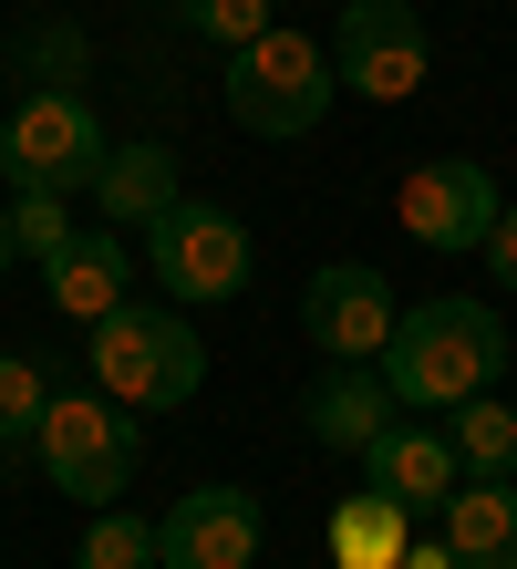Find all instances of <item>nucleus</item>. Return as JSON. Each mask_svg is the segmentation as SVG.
Wrapping results in <instances>:
<instances>
[{"label": "nucleus", "mask_w": 517, "mask_h": 569, "mask_svg": "<svg viewBox=\"0 0 517 569\" xmlns=\"http://www.w3.org/2000/svg\"><path fill=\"white\" fill-rule=\"evenodd\" d=\"M497 373H507V321L497 300H466V290L414 300L384 342V383L404 415H456L476 393H497Z\"/></svg>", "instance_id": "nucleus-1"}, {"label": "nucleus", "mask_w": 517, "mask_h": 569, "mask_svg": "<svg viewBox=\"0 0 517 569\" xmlns=\"http://www.w3.org/2000/svg\"><path fill=\"white\" fill-rule=\"evenodd\" d=\"M207 383V331L187 300H115L93 321V393H115L125 415H177Z\"/></svg>", "instance_id": "nucleus-2"}, {"label": "nucleus", "mask_w": 517, "mask_h": 569, "mask_svg": "<svg viewBox=\"0 0 517 569\" xmlns=\"http://www.w3.org/2000/svg\"><path fill=\"white\" fill-rule=\"evenodd\" d=\"M331 93H341L331 52H321V42H300V31H280V21H269L259 42H238V52H228V73H218L228 124H238V136H259V146L310 136V124L331 114Z\"/></svg>", "instance_id": "nucleus-3"}, {"label": "nucleus", "mask_w": 517, "mask_h": 569, "mask_svg": "<svg viewBox=\"0 0 517 569\" xmlns=\"http://www.w3.org/2000/svg\"><path fill=\"white\" fill-rule=\"evenodd\" d=\"M103 114L83 104L73 83H42L21 93V114H0V177L11 187H52V197H93L103 177Z\"/></svg>", "instance_id": "nucleus-4"}, {"label": "nucleus", "mask_w": 517, "mask_h": 569, "mask_svg": "<svg viewBox=\"0 0 517 569\" xmlns=\"http://www.w3.org/2000/svg\"><path fill=\"white\" fill-rule=\"evenodd\" d=\"M31 456H42V477L62 497H83V508H115L135 487V456H146V435L115 393H52L42 435H31Z\"/></svg>", "instance_id": "nucleus-5"}, {"label": "nucleus", "mask_w": 517, "mask_h": 569, "mask_svg": "<svg viewBox=\"0 0 517 569\" xmlns=\"http://www.w3.org/2000/svg\"><path fill=\"white\" fill-rule=\"evenodd\" d=\"M146 270H156L166 300H187V311L238 300L249 290V228H238L228 208H207V197H177V208L146 228Z\"/></svg>", "instance_id": "nucleus-6"}, {"label": "nucleus", "mask_w": 517, "mask_h": 569, "mask_svg": "<svg viewBox=\"0 0 517 569\" xmlns=\"http://www.w3.org/2000/svg\"><path fill=\"white\" fill-rule=\"evenodd\" d=\"M331 73L352 83L362 104H414V93H425V73H435L425 11H414V0H341Z\"/></svg>", "instance_id": "nucleus-7"}, {"label": "nucleus", "mask_w": 517, "mask_h": 569, "mask_svg": "<svg viewBox=\"0 0 517 569\" xmlns=\"http://www.w3.org/2000/svg\"><path fill=\"white\" fill-rule=\"evenodd\" d=\"M394 321H404V300H394V280L372 270V259H321V270L300 280V331L331 362H384Z\"/></svg>", "instance_id": "nucleus-8"}, {"label": "nucleus", "mask_w": 517, "mask_h": 569, "mask_svg": "<svg viewBox=\"0 0 517 569\" xmlns=\"http://www.w3.org/2000/svg\"><path fill=\"white\" fill-rule=\"evenodd\" d=\"M497 177L476 156H425L404 177V197H394V218H404V239L414 249H487V228H497Z\"/></svg>", "instance_id": "nucleus-9"}, {"label": "nucleus", "mask_w": 517, "mask_h": 569, "mask_svg": "<svg viewBox=\"0 0 517 569\" xmlns=\"http://www.w3.org/2000/svg\"><path fill=\"white\" fill-rule=\"evenodd\" d=\"M259 539L269 518L249 487H187L156 518V569H259Z\"/></svg>", "instance_id": "nucleus-10"}, {"label": "nucleus", "mask_w": 517, "mask_h": 569, "mask_svg": "<svg viewBox=\"0 0 517 569\" xmlns=\"http://www.w3.org/2000/svg\"><path fill=\"white\" fill-rule=\"evenodd\" d=\"M362 487L404 497V508H445V497L466 487V456H456V435H445L435 415H394L362 446Z\"/></svg>", "instance_id": "nucleus-11"}, {"label": "nucleus", "mask_w": 517, "mask_h": 569, "mask_svg": "<svg viewBox=\"0 0 517 569\" xmlns=\"http://www.w3.org/2000/svg\"><path fill=\"white\" fill-rule=\"evenodd\" d=\"M404 405H394V383H384V362H331L321 383L300 393V425H310V446H331V456H362L372 435H384Z\"/></svg>", "instance_id": "nucleus-12"}, {"label": "nucleus", "mask_w": 517, "mask_h": 569, "mask_svg": "<svg viewBox=\"0 0 517 569\" xmlns=\"http://www.w3.org/2000/svg\"><path fill=\"white\" fill-rule=\"evenodd\" d=\"M135 280V249H125V228H73L52 259H42V290H52V311H73V321H103L125 300Z\"/></svg>", "instance_id": "nucleus-13"}, {"label": "nucleus", "mask_w": 517, "mask_h": 569, "mask_svg": "<svg viewBox=\"0 0 517 569\" xmlns=\"http://www.w3.org/2000/svg\"><path fill=\"white\" fill-rule=\"evenodd\" d=\"M177 197H187V166L166 156V146H115V156H103V177H93L103 228H135V239H146V228L177 208Z\"/></svg>", "instance_id": "nucleus-14"}, {"label": "nucleus", "mask_w": 517, "mask_h": 569, "mask_svg": "<svg viewBox=\"0 0 517 569\" xmlns=\"http://www.w3.org/2000/svg\"><path fill=\"white\" fill-rule=\"evenodd\" d=\"M435 528L456 539V569H517V477H466Z\"/></svg>", "instance_id": "nucleus-15"}, {"label": "nucleus", "mask_w": 517, "mask_h": 569, "mask_svg": "<svg viewBox=\"0 0 517 569\" xmlns=\"http://www.w3.org/2000/svg\"><path fill=\"white\" fill-rule=\"evenodd\" d=\"M404 539H414V508L384 497V487H362V497L331 508V559L341 569H404Z\"/></svg>", "instance_id": "nucleus-16"}, {"label": "nucleus", "mask_w": 517, "mask_h": 569, "mask_svg": "<svg viewBox=\"0 0 517 569\" xmlns=\"http://www.w3.org/2000/svg\"><path fill=\"white\" fill-rule=\"evenodd\" d=\"M456 456L466 477H517V405H497V393H476V405H456Z\"/></svg>", "instance_id": "nucleus-17"}, {"label": "nucleus", "mask_w": 517, "mask_h": 569, "mask_svg": "<svg viewBox=\"0 0 517 569\" xmlns=\"http://www.w3.org/2000/svg\"><path fill=\"white\" fill-rule=\"evenodd\" d=\"M52 415V383H42V362L31 352H0V446H31Z\"/></svg>", "instance_id": "nucleus-18"}, {"label": "nucleus", "mask_w": 517, "mask_h": 569, "mask_svg": "<svg viewBox=\"0 0 517 569\" xmlns=\"http://www.w3.org/2000/svg\"><path fill=\"white\" fill-rule=\"evenodd\" d=\"M73 559H83V569H156V528H146V518H125V508H93Z\"/></svg>", "instance_id": "nucleus-19"}, {"label": "nucleus", "mask_w": 517, "mask_h": 569, "mask_svg": "<svg viewBox=\"0 0 517 569\" xmlns=\"http://www.w3.org/2000/svg\"><path fill=\"white\" fill-rule=\"evenodd\" d=\"M11 239H21V259H52L62 239H73V197H52V187H11Z\"/></svg>", "instance_id": "nucleus-20"}, {"label": "nucleus", "mask_w": 517, "mask_h": 569, "mask_svg": "<svg viewBox=\"0 0 517 569\" xmlns=\"http://www.w3.org/2000/svg\"><path fill=\"white\" fill-rule=\"evenodd\" d=\"M177 11H187L197 42H218V52H238V42H259V31H269V0H177Z\"/></svg>", "instance_id": "nucleus-21"}, {"label": "nucleus", "mask_w": 517, "mask_h": 569, "mask_svg": "<svg viewBox=\"0 0 517 569\" xmlns=\"http://www.w3.org/2000/svg\"><path fill=\"white\" fill-rule=\"evenodd\" d=\"M476 259H487L497 290H517V208H497V228H487V249H476Z\"/></svg>", "instance_id": "nucleus-22"}, {"label": "nucleus", "mask_w": 517, "mask_h": 569, "mask_svg": "<svg viewBox=\"0 0 517 569\" xmlns=\"http://www.w3.org/2000/svg\"><path fill=\"white\" fill-rule=\"evenodd\" d=\"M404 569H456V539H445V528L435 539H404Z\"/></svg>", "instance_id": "nucleus-23"}, {"label": "nucleus", "mask_w": 517, "mask_h": 569, "mask_svg": "<svg viewBox=\"0 0 517 569\" xmlns=\"http://www.w3.org/2000/svg\"><path fill=\"white\" fill-rule=\"evenodd\" d=\"M11 259H21V239H11V208H0V270H11Z\"/></svg>", "instance_id": "nucleus-24"}, {"label": "nucleus", "mask_w": 517, "mask_h": 569, "mask_svg": "<svg viewBox=\"0 0 517 569\" xmlns=\"http://www.w3.org/2000/svg\"><path fill=\"white\" fill-rule=\"evenodd\" d=\"M414 11H425V0H414Z\"/></svg>", "instance_id": "nucleus-25"}]
</instances>
